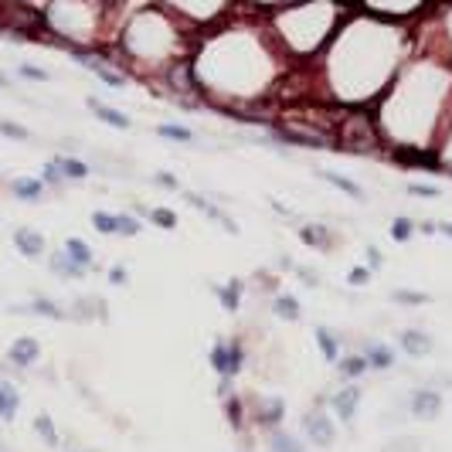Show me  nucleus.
<instances>
[{
	"label": "nucleus",
	"instance_id": "obj_20",
	"mask_svg": "<svg viewBox=\"0 0 452 452\" xmlns=\"http://www.w3.org/2000/svg\"><path fill=\"white\" fill-rule=\"evenodd\" d=\"M58 167H62V173H65V180H85L88 177V164L79 160V157H68V153H58L55 157Z\"/></svg>",
	"mask_w": 452,
	"mask_h": 452
},
{
	"label": "nucleus",
	"instance_id": "obj_9",
	"mask_svg": "<svg viewBox=\"0 0 452 452\" xmlns=\"http://www.w3.org/2000/svg\"><path fill=\"white\" fill-rule=\"evenodd\" d=\"M85 106H88V113H92V116H99L102 123L113 126V129H126V126H129V116H126V113L113 109V106H106V102H99V99H88Z\"/></svg>",
	"mask_w": 452,
	"mask_h": 452
},
{
	"label": "nucleus",
	"instance_id": "obj_13",
	"mask_svg": "<svg viewBox=\"0 0 452 452\" xmlns=\"http://www.w3.org/2000/svg\"><path fill=\"white\" fill-rule=\"evenodd\" d=\"M299 238H303V245L320 248V252L333 248V238H330V232L323 225H303V228H299Z\"/></svg>",
	"mask_w": 452,
	"mask_h": 452
},
{
	"label": "nucleus",
	"instance_id": "obj_11",
	"mask_svg": "<svg viewBox=\"0 0 452 452\" xmlns=\"http://www.w3.org/2000/svg\"><path fill=\"white\" fill-rule=\"evenodd\" d=\"M207 361H211V368L218 370V377H235V370H232V354H228V340H221V343H214L211 347V354H207Z\"/></svg>",
	"mask_w": 452,
	"mask_h": 452
},
{
	"label": "nucleus",
	"instance_id": "obj_41",
	"mask_svg": "<svg viewBox=\"0 0 452 452\" xmlns=\"http://www.w3.org/2000/svg\"><path fill=\"white\" fill-rule=\"evenodd\" d=\"M439 232H442L446 238H452V221H442V225H439Z\"/></svg>",
	"mask_w": 452,
	"mask_h": 452
},
{
	"label": "nucleus",
	"instance_id": "obj_29",
	"mask_svg": "<svg viewBox=\"0 0 452 452\" xmlns=\"http://www.w3.org/2000/svg\"><path fill=\"white\" fill-rule=\"evenodd\" d=\"M41 180H44V187H55V191H62V184H65V173H62L58 160H48V164L41 167Z\"/></svg>",
	"mask_w": 452,
	"mask_h": 452
},
{
	"label": "nucleus",
	"instance_id": "obj_4",
	"mask_svg": "<svg viewBox=\"0 0 452 452\" xmlns=\"http://www.w3.org/2000/svg\"><path fill=\"white\" fill-rule=\"evenodd\" d=\"M14 248L24 255V258H41L44 248H48V242H44L41 232H35V228H14Z\"/></svg>",
	"mask_w": 452,
	"mask_h": 452
},
{
	"label": "nucleus",
	"instance_id": "obj_34",
	"mask_svg": "<svg viewBox=\"0 0 452 452\" xmlns=\"http://www.w3.org/2000/svg\"><path fill=\"white\" fill-rule=\"evenodd\" d=\"M391 299H395V303H405V306H422L429 296H425V292H408V289H398V292H391Z\"/></svg>",
	"mask_w": 452,
	"mask_h": 452
},
{
	"label": "nucleus",
	"instance_id": "obj_31",
	"mask_svg": "<svg viewBox=\"0 0 452 452\" xmlns=\"http://www.w3.org/2000/svg\"><path fill=\"white\" fill-rule=\"evenodd\" d=\"M0 136H3V140H17V143L31 140V133L21 123H14V120H0Z\"/></svg>",
	"mask_w": 452,
	"mask_h": 452
},
{
	"label": "nucleus",
	"instance_id": "obj_26",
	"mask_svg": "<svg viewBox=\"0 0 452 452\" xmlns=\"http://www.w3.org/2000/svg\"><path fill=\"white\" fill-rule=\"evenodd\" d=\"M225 415H228L232 429H242V425H245V405H242L238 395H228V398H225Z\"/></svg>",
	"mask_w": 452,
	"mask_h": 452
},
{
	"label": "nucleus",
	"instance_id": "obj_24",
	"mask_svg": "<svg viewBox=\"0 0 452 452\" xmlns=\"http://www.w3.org/2000/svg\"><path fill=\"white\" fill-rule=\"evenodd\" d=\"M323 177H327L337 191H343V194H350V198H357V201L364 198V187H361V184H354L350 177H343V173H333V170H323Z\"/></svg>",
	"mask_w": 452,
	"mask_h": 452
},
{
	"label": "nucleus",
	"instance_id": "obj_39",
	"mask_svg": "<svg viewBox=\"0 0 452 452\" xmlns=\"http://www.w3.org/2000/svg\"><path fill=\"white\" fill-rule=\"evenodd\" d=\"M377 265H381V248L368 245V269H377Z\"/></svg>",
	"mask_w": 452,
	"mask_h": 452
},
{
	"label": "nucleus",
	"instance_id": "obj_6",
	"mask_svg": "<svg viewBox=\"0 0 452 452\" xmlns=\"http://www.w3.org/2000/svg\"><path fill=\"white\" fill-rule=\"evenodd\" d=\"M7 191L17 198V201H28V205H35V201H41L44 198V180L41 177H14L10 184H7Z\"/></svg>",
	"mask_w": 452,
	"mask_h": 452
},
{
	"label": "nucleus",
	"instance_id": "obj_33",
	"mask_svg": "<svg viewBox=\"0 0 452 452\" xmlns=\"http://www.w3.org/2000/svg\"><path fill=\"white\" fill-rule=\"evenodd\" d=\"M17 75L21 79H28V82H48L51 79V72H44V68H38V65H17Z\"/></svg>",
	"mask_w": 452,
	"mask_h": 452
},
{
	"label": "nucleus",
	"instance_id": "obj_7",
	"mask_svg": "<svg viewBox=\"0 0 452 452\" xmlns=\"http://www.w3.org/2000/svg\"><path fill=\"white\" fill-rule=\"evenodd\" d=\"M398 343H402V350L408 354V357H425V354H432V337L425 333V330H402V337H398Z\"/></svg>",
	"mask_w": 452,
	"mask_h": 452
},
{
	"label": "nucleus",
	"instance_id": "obj_5",
	"mask_svg": "<svg viewBox=\"0 0 452 452\" xmlns=\"http://www.w3.org/2000/svg\"><path fill=\"white\" fill-rule=\"evenodd\" d=\"M357 405H361V388H340L333 398H330V408H333V415L340 418V422H350L354 415H357Z\"/></svg>",
	"mask_w": 452,
	"mask_h": 452
},
{
	"label": "nucleus",
	"instance_id": "obj_1",
	"mask_svg": "<svg viewBox=\"0 0 452 452\" xmlns=\"http://www.w3.org/2000/svg\"><path fill=\"white\" fill-rule=\"evenodd\" d=\"M303 435H306L313 446L330 449L333 439H337V425L330 422V415L323 408H310L306 415H303Z\"/></svg>",
	"mask_w": 452,
	"mask_h": 452
},
{
	"label": "nucleus",
	"instance_id": "obj_30",
	"mask_svg": "<svg viewBox=\"0 0 452 452\" xmlns=\"http://www.w3.org/2000/svg\"><path fill=\"white\" fill-rule=\"evenodd\" d=\"M92 228L99 235H116V214L109 211H92Z\"/></svg>",
	"mask_w": 452,
	"mask_h": 452
},
{
	"label": "nucleus",
	"instance_id": "obj_10",
	"mask_svg": "<svg viewBox=\"0 0 452 452\" xmlns=\"http://www.w3.org/2000/svg\"><path fill=\"white\" fill-rule=\"evenodd\" d=\"M214 296H218V303H221L225 313H235V310L242 306V279H232V283L218 286L214 289Z\"/></svg>",
	"mask_w": 452,
	"mask_h": 452
},
{
	"label": "nucleus",
	"instance_id": "obj_18",
	"mask_svg": "<svg viewBox=\"0 0 452 452\" xmlns=\"http://www.w3.org/2000/svg\"><path fill=\"white\" fill-rule=\"evenodd\" d=\"M35 432H38V439H41L48 449H58V429H55V422H51L48 411H38V415H35Z\"/></svg>",
	"mask_w": 452,
	"mask_h": 452
},
{
	"label": "nucleus",
	"instance_id": "obj_27",
	"mask_svg": "<svg viewBox=\"0 0 452 452\" xmlns=\"http://www.w3.org/2000/svg\"><path fill=\"white\" fill-rule=\"evenodd\" d=\"M140 218L136 214H129V211H120L116 214V235H126V238H136L140 235Z\"/></svg>",
	"mask_w": 452,
	"mask_h": 452
},
{
	"label": "nucleus",
	"instance_id": "obj_35",
	"mask_svg": "<svg viewBox=\"0 0 452 452\" xmlns=\"http://www.w3.org/2000/svg\"><path fill=\"white\" fill-rule=\"evenodd\" d=\"M408 191L415 198H439V187H432V184H411Z\"/></svg>",
	"mask_w": 452,
	"mask_h": 452
},
{
	"label": "nucleus",
	"instance_id": "obj_23",
	"mask_svg": "<svg viewBox=\"0 0 452 452\" xmlns=\"http://www.w3.org/2000/svg\"><path fill=\"white\" fill-rule=\"evenodd\" d=\"M317 343H320V354H323L327 361H340V340H337L327 327H317Z\"/></svg>",
	"mask_w": 452,
	"mask_h": 452
},
{
	"label": "nucleus",
	"instance_id": "obj_40",
	"mask_svg": "<svg viewBox=\"0 0 452 452\" xmlns=\"http://www.w3.org/2000/svg\"><path fill=\"white\" fill-rule=\"evenodd\" d=\"M422 232H425V235H432V232H439V225H435V221H425V225H422Z\"/></svg>",
	"mask_w": 452,
	"mask_h": 452
},
{
	"label": "nucleus",
	"instance_id": "obj_42",
	"mask_svg": "<svg viewBox=\"0 0 452 452\" xmlns=\"http://www.w3.org/2000/svg\"><path fill=\"white\" fill-rule=\"evenodd\" d=\"M0 88H10V79H7L3 72H0Z\"/></svg>",
	"mask_w": 452,
	"mask_h": 452
},
{
	"label": "nucleus",
	"instance_id": "obj_14",
	"mask_svg": "<svg viewBox=\"0 0 452 452\" xmlns=\"http://www.w3.org/2000/svg\"><path fill=\"white\" fill-rule=\"evenodd\" d=\"M337 370H340V377H347V381H357L361 374H368L370 364L364 354H347V357H340L337 361Z\"/></svg>",
	"mask_w": 452,
	"mask_h": 452
},
{
	"label": "nucleus",
	"instance_id": "obj_37",
	"mask_svg": "<svg viewBox=\"0 0 452 452\" xmlns=\"http://www.w3.org/2000/svg\"><path fill=\"white\" fill-rule=\"evenodd\" d=\"M370 279V269H364V265H361V269H354V272H350V286H364V283H368Z\"/></svg>",
	"mask_w": 452,
	"mask_h": 452
},
{
	"label": "nucleus",
	"instance_id": "obj_19",
	"mask_svg": "<svg viewBox=\"0 0 452 452\" xmlns=\"http://www.w3.org/2000/svg\"><path fill=\"white\" fill-rule=\"evenodd\" d=\"M65 255H68V258H72V262H75V265H82V269H92V248L85 245L82 238H75V235H72V238H65Z\"/></svg>",
	"mask_w": 452,
	"mask_h": 452
},
{
	"label": "nucleus",
	"instance_id": "obj_22",
	"mask_svg": "<svg viewBox=\"0 0 452 452\" xmlns=\"http://www.w3.org/2000/svg\"><path fill=\"white\" fill-rule=\"evenodd\" d=\"M269 449L272 452H306L303 449V442H299L296 435L283 432V429H272V435H269Z\"/></svg>",
	"mask_w": 452,
	"mask_h": 452
},
{
	"label": "nucleus",
	"instance_id": "obj_21",
	"mask_svg": "<svg viewBox=\"0 0 452 452\" xmlns=\"http://www.w3.org/2000/svg\"><path fill=\"white\" fill-rule=\"evenodd\" d=\"M272 313L279 317V320H299V299L296 296H289V292H283V296H276L272 299Z\"/></svg>",
	"mask_w": 452,
	"mask_h": 452
},
{
	"label": "nucleus",
	"instance_id": "obj_8",
	"mask_svg": "<svg viewBox=\"0 0 452 452\" xmlns=\"http://www.w3.org/2000/svg\"><path fill=\"white\" fill-rule=\"evenodd\" d=\"M48 269H51V272H55L58 279H65V283H72V279H82L85 272H88V269L75 265V262H72V258L65 255V248H62V252H55V255L48 258Z\"/></svg>",
	"mask_w": 452,
	"mask_h": 452
},
{
	"label": "nucleus",
	"instance_id": "obj_3",
	"mask_svg": "<svg viewBox=\"0 0 452 452\" xmlns=\"http://www.w3.org/2000/svg\"><path fill=\"white\" fill-rule=\"evenodd\" d=\"M408 408H411L415 418L432 422V418H439V411H442V395H439V391H432V388H418V391L411 395Z\"/></svg>",
	"mask_w": 452,
	"mask_h": 452
},
{
	"label": "nucleus",
	"instance_id": "obj_15",
	"mask_svg": "<svg viewBox=\"0 0 452 452\" xmlns=\"http://www.w3.org/2000/svg\"><path fill=\"white\" fill-rule=\"evenodd\" d=\"M283 415H286V405H283V398H269L265 405H258V425L262 429H276L279 422H283Z\"/></svg>",
	"mask_w": 452,
	"mask_h": 452
},
{
	"label": "nucleus",
	"instance_id": "obj_2",
	"mask_svg": "<svg viewBox=\"0 0 452 452\" xmlns=\"http://www.w3.org/2000/svg\"><path fill=\"white\" fill-rule=\"evenodd\" d=\"M38 357H41V343H38L35 337H17V340L7 347V364H10L14 370L35 368Z\"/></svg>",
	"mask_w": 452,
	"mask_h": 452
},
{
	"label": "nucleus",
	"instance_id": "obj_17",
	"mask_svg": "<svg viewBox=\"0 0 452 452\" xmlns=\"http://www.w3.org/2000/svg\"><path fill=\"white\" fill-rule=\"evenodd\" d=\"M364 357H368V364H370V370H388L391 364H395V354L384 347V343H368L364 350H361Z\"/></svg>",
	"mask_w": 452,
	"mask_h": 452
},
{
	"label": "nucleus",
	"instance_id": "obj_38",
	"mask_svg": "<svg viewBox=\"0 0 452 452\" xmlns=\"http://www.w3.org/2000/svg\"><path fill=\"white\" fill-rule=\"evenodd\" d=\"M109 283H113V286H123V283H126V269H123V265L109 269Z\"/></svg>",
	"mask_w": 452,
	"mask_h": 452
},
{
	"label": "nucleus",
	"instance_id": "obj_16",
	"mask_svg": "<svg viewBox=\"0 0 452 452\" xmlns=\"http://www.w3.org/2000/svg\"><path fill=\"white\" fill-rule=\"evenodd\" d=\"M28 313L44 317V320H68V317H65V310H62L55 299H48V296H35V299L28 303Z\"/></svg>",
	"mask_w": 452,
	"mask_h": 452
},
{
	"label": "nucleus",
	"instance_id": "obj_25",
	"mask_svg": "<svg viewBox=\"0 0 452 452\" xmlns=\"http://www.w3.org/2000/svg\"><path fill=\"white\" fill-rule=\"evenodd\" d=\"M140 214H143V218H150L157 228H167V232H170V228H177V214H173V211H167V207H140Z\"/></svg>",
	"mask_w": 452,
	"mask_h": 452
},
{
	"label": "nucleus",
	"instance_id": "obj_32",
	"mask_svg": "<svg viewBox=\"0 0 452 452\" xmlns=\"http://www.w3.org/2000/svg\"><path fill=\"white\" fill-rule=\"evenodd\" d=\"M411 232H415V221H411V218H395V221H391V238H395V242H408Z\"/></svg>",
	"mask_w": 452,
	"mask_h": 452
},
{
	"label": "nucleus",
	"instance_id": "obj_36",
	"mask_svg": "<svg viewBox=\"0 0 452 452\" xmlns=\"http://www.w3.org/2000/svg\"><path fill=\"white\" fill-rule=\"evenodd\" d=\"M153 180H157V184H160L164 191H180V184H177V177H173V173H167V170H160V173H157Z\"/></svg>",
	"mask_w": 452,
	"mask_h": 452
},
{
	"label": "nucleus",
	"instance_id": "obj_12",
	"mask_svg": "<svg viewBox=\"0 0 452 452\" xmlns=\"http://www.w3.org/2000/svg\"><path fill=\"white\" fill-rule=\"evenodd\" d=\"M21 408V398H17V388L10 381H0V418L3 422H14Z\"/></svg>",
	"mask_w": 452,
	"mask_h": 452
},
{
	"label": "nucleus",
	"instance_id": "obj_28",
	"mask_svg": "<svg viewBox=\"0 0 452 452\" xmlns=\"http://www.w3.org/2000/svg\"><path fill=\"white\" fill-rule=\"evenodd\" d=\"M157 136H164V140H173V143H191V140H194V133H191L187 126H177V123L157 126Z\"/></svg>",
	"mask_w": 452,
	"mask_h": 452
}]
</instances>
